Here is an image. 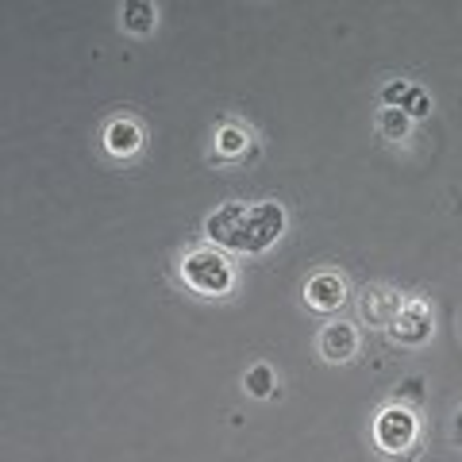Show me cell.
<instances>
[{
	"mask_svg": "<svg viewBox=\"0 0 462 462\" xmlns=\"http://www.w3.org/2000/svg\"><path fill=\"white\" fill-rule=\"evenodd\" d=\"M285 231V208L278 200H231L220 205L208 220H205V236L224 251H239V254H263L266 247L282 239Z\"/></svg>",
	"mask_w": 462,
	"mask_h": 462,
	"instance_id": "cell-1",
	"label": "cell"
},
{
	"mask_svg": "<svg viewBox=\"0 0 462 462\" xmlns=\"http://www.w3.org/2000/svg\"><path fill=\"white\" fill-rule=\"evenodd\" d=\"M374 443H378V451L397 458V462H412L420 455V420H416V412L409 404H385V409L374 416Z\"/></svg>",
	"mask_w": 462,
	"mask_h": 462,
	"instance_id": "cell-2",
	"label": "cell"
},
{
	"mask_svg": "<svg viewBox=\"0 0 462 462\" xmlns=\"http://www.w3.org/2000/svg\"><path fill=\"white\" fill-rule=\"evenodd\" d=\"M181 278L200 297H227L236 285V270L216 247H197L181 258Z\"/></svg>",
	"mask_w": 462,
	"mask_h": 462,
	"instance_id": "cell-3",
	"label": "cell"
},
{
	"mask_svg": "<svg viewBox=\"0 0 462 462\" xmlns=\"http://www.w3.org/2000/svg\"><path fill=\"white\" fill-rule=\"evenodd\" d=\"M401 309H404V297L393 285H366L363 297H358V320L370 328H393Z\"/></svg>",
	"mask_w": 462,
	"mask_h": 462,
	"instance_id": "cell-4",
	"label": "cell"
},
{
	"mask_svg": "<svg viewBox=\"0 0 462 462\" xmlns=\"http://www.w3.org/2000/svg\"><path fill=\"white\" fill-rule=\"evenodd\" d=\"M389 336H393V343H409V346H420L431 339V309L424 305V300H404V309L397 312L393 328H389Z\"/></svg>",
	"mask_w": 462,
	"mask_h": 462,
	"instance_id": "cell-5",
	"label": "cell"
},
{
	"mask_svg": "<svg viewBox=\"0 0 462 462\" xmlns=\"http://www.w3.org/2000/svg\"><path fill=\"white\" fill-rule=\"evenodd\" d=\"M346 300V282L336 270H320L305 282V305L312 312H336Z\"/></svg>",
	"mask_w": 462,
	"mask_h": 462,
	"instance_id": "cell-6",
	"label": "cell"
},
{
	"mask_svg": "<svg viewBox=\"0 0 462 462\" xmlns=\"http://www.w3.org/2000/svg\"><path fill=\"white\" fill-rule=\"evenodd\" d=\"M316 346H320L324 363H346V358H355L358 351V331L351 324H324L320 339H316Z\"/></svg>",
	"mask_w": 462,
	"mask_h": 462,
	"instance_id": "cell-7",
	"label": "cell"
},
{
	"mask_svg": "<svg viewBox=\"0 0 462 462\" xmlns=\"http://www.w3.org/2000/svg\"><path fill=\"white\" fill-rule=\"evenodd\" d=\"M105 147L116 158H132L143 147V127L135 120H127V116H124V120H112L105 127Z\"/></svg>",
	"mask_w": 462,
	"mask_h": 462,
	"instance_id": "cell-8",
	"label": "cell"
},
{
	"mask_svg": "<svg viewBox=\"0 0 462 462\" xmlns=\"http://www.w3.org/2000/svg\"><path fill=\"white\" fill-rule=\"evenodd\" d=\"M251 151V132L239 124H224L220 132H216V154L220 158H239Z\"/></svg>",
	"mask_w": 462,
	"mask_h": 462,
	"instance_id": "cell-9",
	"label": "cell"
},
{
	"mask_svg": "<svg viewBox=\"0 0 462 462\" xmlns=\"http://www.w3.org/2000/svg\"><path fill=\"white\" fill-rule=\"evenodd\" d=\"M158 23V8L154 5H124V27L135 35H151Z\"/></svg>",
	"mask_w": 462,
	"mask_h": 462,
	"instance_id": "cell-10",
	"label": "cell"
},
{
	"mask_svg": "<svg viewBox=\"0 0 462 462\" xmlns=\"http://www.w3.org/2000/svg\"><path fill=\"white\" fill-rule=\"evenodd\" d=\"M409 127H412V120L401 108H382L378 112V132H382V139H404V135H409Z\"/></svg>",
	"mask_w": 462,
	"mask_h": 462,
	"instance_id": "cell-11",
	"label": "cell"
},
{
	"mask_svg": "<svg viewBox=\"0 0 462 462\" xmlns=\"http://www.w3.org/2000/svg\"><path fill=\"white\" fill-rule=\"evenodd\" d=\"M247 389H251L254 397H270V393H273V370H270L266 363L251 366V370H247Z\"/></svg>",
	"mask_w": 462,
	"mask_h": 462,
	"instance_id": "cell-12",
	"label": "cell"
},
{
	"mask_svg": "<svg viewBox=\"0 0 462 462\" xmlns=\"http://www.w3.org/2000/svg\"><path fill=\"white\" fill-rule=\"evenodd\" d=\"M382 97H385V108H404V100L412 97V85L409 81H389Z\"/></svg>",
	"mask_w": 462,
	"mask_h": 462,
	"instance_id": "cell-13",
	"label": "cell"
},
{
	"mask_svg": "<svg viewBox=\"0 0 462 462\" xmlns=\"http://www.w3.org/2000/svg\"><path fill=\"white\" fill-rule=\"evenodd\" d=\"M401 112L409 116V120H412V116H428V112H431V100H428L420 89H412V97L404 100V108H401Z\"/></svg>",
	"mask_w": 462,
	"mask_h": 462,
	"instance_id": "cell-14",
	"label": "cell"
},
{
	"mask_svg": "<svg viewBox=\"0 0 462 462\" xmlns=\"http://www.w3.org/2000/svg\"><path fill=\"white\" fill-rule=\"evenodd\" d=\"M458 431H462V412H458Z\"/></svg>",
	"mask_w": 462,
	"mask_h": 462,
	"instance_id": "cell-15",
	"label": "cell"
}]
</instances>
